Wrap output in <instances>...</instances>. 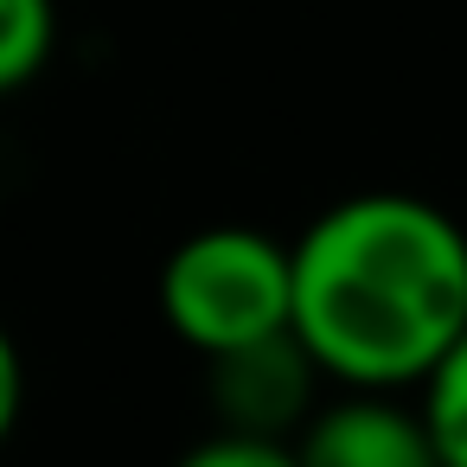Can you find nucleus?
<instances>
[{"label": "nucleus", "instance_id": "f257e3e1", "mask_svg": "<svg viewBox=\"0 0 467 467\" xmlns=\"http://www.w3.org/2000/svg\"><path fill=\"white\" fill-rule=\"evenodd\" d=\"M288 327L339 390H410L467 327V231L416 192H352L288 244Z\"/></svg>", "mask_w": 467, "mask_h": 467}, {"label": "nucleus", "instance_id": "20e7f679", "mask_svg": "<svg viewBox=\"0 0 467 467\" xmlns=\"http://www.w3.org/2000/svg\"><path fill=\"white\" fill-rule=\"evenodd\" d=\"M301 467H441L422 410L397 403V390H346L339 403H314L295 429Z\"/></svg>", "mask_w": 467, "mask_h": 467}, {"label": "nucleus", "instance_id": "0eeeda50", "mask_svg": "<svg viewBox=\"0 0 467 467\" xmlns=\"http://www.w3.org/2000/svg\"><path fill=\"white\" fill-rule=\"evenodd\" d=\"M173 467H301L295 441L282 435H244V429H218L199 448H186Z\"/></svg>", "mask_w": 467, "mask_h": 467}, {"label": "nucleus", "instance_id": "7ed1b4c3", "mask_svg": "<svg viewBox=\"0 0 467 467\" xmlns=\"http://www.w3.org/2000/svg\"><path fill=\"white\" fill-rule=\"evenodd\" d=\"M212 365V410L218 429H244V435H282L295 441V429L314 416V390H320V365L314 352L295 339V327L263 333L250 346H231Z\"/></svg>", "mask_w": 467, "mask_h": 467}, {"label": "nucleus", "instance_id": "39448f33", "mask_svg": "<svg viewBox=\"0 0 467 467\" xmlns=\"http://www.w3.org/2000/svg\"><path fill=\"white\" fill-rule=\"evenodd\" d=\"M422 390V422H429V441H435V461L441 467H467V327L454 333V346L429 365V378L416 384Z\"/></svg>", "mask_w": 467, "mask_h": 467}, {"label": "nucleus", "instance_id": "423d86ee", "mask_svg": "<svg viewBox=\"0 0 467 467\" xmlns=\"http://www.w3.org/2000/svg\"><path fill=\"white\" fill-rule=\"evenodd\" d=\"M58 52V0H0V97L26 90Z\"/></svg>", "mask_w": 467, "mask_h": 467}, {"label": "nucleus", "instance_id": "6e6552de", "mask_svg": "<svg viewBox=\"0 0 467 467\" xmlns=\"http://www.w3.org/2000/svg\"><path fill=\"white\" fill-rule=\"evenodd\" d=\"M20 410H26V358H20L7 320H0V448H7V435L20 429Z\"/></svg>", "mask_w": 467, "mask_h": 467}, {"label": "nucleus", "instance_id": "f03ea898", "mask_svg": "<svg viewBox=\"0 0 467 467\" xmlns=\"http://www.w3.org/2000/svg\"><path fill=\"white\" fill-rule=\"evenodd\" d=\"M161 320L218 358L288 327V244L250 224H205L161 263Z\"/></svg>", "mask_w": 467, "mask_h": 467}]
</instances>
